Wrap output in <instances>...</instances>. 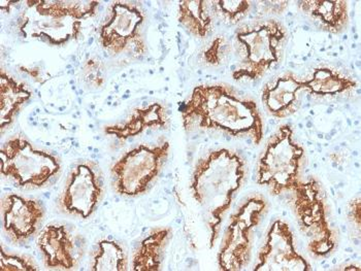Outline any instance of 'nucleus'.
<instances>
[{
	"mask_svg": "<svg viewBox=\"0 0 361 271\" xmlns=\"http://www.w3.org/2000/svg\"><path fill=\"white\" fill-rule=\"evenodd\" d=\"M185 130H219L233 137L248 135L262 143L264 123L257 102L224 83L204 84L193 89L180 108Z\"/></svg>",
	"mask_w": 361,
	"mask_h": 271,
	"instance_id": "nucleus-1",
	"label": "nucleus"
},
{
	"mask_svg": "<svg viewBox=\"0 0 361 271\" xmlns=\"http://www.w3.org/2000/svg\"><path fill=\"white\" fill-rule=\"evenodd\" d=\"M246 162L238 153L219 149L198 160L190 190L209 233V248L217 243L225 215L246 179Z\"/></svg>",
	"mask_w": 361,
	"mask_h": 271,
	"instance_id": "nucleus-2",
	"label": "nucleus"
},
{
	"mask_svg": "<svg viewBox=\"0 0 361 271\" xmlns=\"http://www.w3.org/2000/svg\"><path fill=\"white\" fill-rule=\"evenodd\" d=\"M98 1L27 0L17 18V29L24 39L51 46L78 41L87 23L97 15Z\"/></svg>",
	"mask_w": 361,
	"mask_h": 271,
	"instance_id": "nucleus-3",
	"label": "nucleus"
},
{
	"mask_svg": "<svg viewBox=\"0 0 361 271\" xmlns=\"http://www.w3.org/2000/svg\"><path fill=\"white\" fill-rule=\"evenodd\" d=\"M238 63L235 81H257L277 65L288 42V32L280 21L260 20L236 30Z\"/></svg>",
	"mask_w": 361,
	"mask_h": 271,
	"instance_id": "nucleus-4",
	"label": "nucleus"
},
{
	"mask_svg": "<svg viewBox=\"0 0 361 271\" xmlns=\"http://www.w3.org/2000/svg\"><path fill=\"white\" fill-rule=\"evenodd\" d=\"M304 155V148L294 141L291 126H281L258 162V185L269 187L275 196L291 192L300 183Z\"/></svg>",
	"mask_w": 361,
	"mask_h": 271,
	"instance_id": "nucleus-5",
	"label": "nucleus"
},
{
	"mask_svg": "<svg viewBox=\"0 0 361 271\" xmlns=\"http://www.w3.org/2000/svg\"><path fill=\"white\" fill-rule=\"evenodd\" d=\"M290 203L300 230L307 239V250L325 257L336 248V237L327 217V206L320 184L314 177L300 179L291 191Z\"/></svg>",
	"mask_w": 361,
	"mask_h": 271,
	"instance_id": "nucleus-6",
	"label": "nucleus"
},
{
	"mask_svg": "<svg viewBox=\"0 0 361 271\" xmlns=\"http://www.w3.org/2000/svg\"><path fill=\"white\" fill-rule=\"evenodd\" d=\"M59 159L35 148L22 137H14L2 144L0 172L24 189L42 188L60 172Z\"/></svg>",
	"mask_w": 361,
	"mask_h": 271,
	"instance_id": "nucleus-7",
	"label": "nucleus"
},
{
	"mask_svg": "<svg viewBox=\"0 0 361 271\" xmlns=\"http://www.w3.org/2000/svg\"><path fill=\"white\" fill-rule=\"evenodd\" d=\"M267 206L264 197L254 195L231 215L217 255L220 270L238 271L248 265L253 250L254 233Z\"/></svg>",
	"mask_w": 361,
	"mask_h": 271,
	"instance_id": "nucleus-8",
	"label": "nucleus"
},
{
	"mask_svg": "<svg viewBox=\"0 0 361 271\" xmlns=\"http://www.w3.org/2000/svg\"><path fill=\"white\" fill-rule=\"evenodd\" d=\"M146 15L139 4L131 1H114L106 20L100 25V46L111 56H145L148 52L144 35Z\"/></svg>",
	"mask_w": 361,
	"mask_h": 271,
	"instance_id": "nucleus-9",
	"label": "nucleus"
},
{
	"mask_svg": "<svg viewBox=\"0 0 361 271\" xmlns=\"http://www.w3.org/2000/svg\"><path fill=\"white\" fill-rule=\"evenodd\" d=\"M169 150V141H164L155 146L140 144L127 152L111 168L116 192L127 197L147 192L162 172Z\"/></svg>",
	"mask_w": 361,
	"mask_h": 271,
	"instance_id": "nucleus-10",
	"label": "nucleus"
},
{
	"mask_svg": "<svg viewBox=\"0 0 361 271\" xmlns=\"http://www.w3.org/2000/svg\"><path fill=\"white\" fill-rule=\"evenodd\" d=\"M102 196L104 182L99 168L93 161H86L78 164L68 175L57 206L63 214L87 219L95 212Z\"/></svg>",
	"mask_w": 361,
	"mask_h": 271,
	"instance_id": "nucleus-11",
	"label": "nucleus"
},
{
	"mask_svg": "<svg viewBox=\"0 0 361 271\" xmlns=\"http://www.w3.org/2000/svg\"><path fill=\"white\" fill-rule=\"evenodd\" d=\"M254 271H310L311 264L294 246L293 232L283 220L271 224L257 256Z\"/></svg>",
	"mask_w": 361,
	"mask_h": 271,
	"instance_id": "nucleus-12",
	"label": "nucleus"
},
{
	"mask_svg": "<svg viewBox=\"0 0 361 271\" xmlns=\"http://www.w3.org/2000/svg\"><path fill=\"white\" fill-rule=\"evenodd\" d=\"M44 217L39 200L10 193L1 202L2 228L15 244L27 241L37 233Z\"/></svg>",
	"mask_w": 361,
	"mask_h": 271,
	"instance_id": "nucleus-13",
	"label": "nucleus"
},
{
	"mask_svg": "<svg viewBox=\"0 0 361 271\" xmlns=\"http://www.w3.org/2000/svg\"><path fill=\"white\" fill-rule=\"evenodd\" d=\"M37 244L44 265L51 270H75L82 256L81 244L62 224L47 225L39 233Z\"/></svg>",
	"mask_w": 361,
	"mask_h": 271,
	"instance_id": "nucleus-14",
	"label": "nucleus"
},
{
	"mask_svg": "<svg viewBox=\"0 0 361 271\" xmlns=\"http://www.w3.org/2000/svg\"><path fill=\"white\" fill-rule=\"evenodd\" d=\"M302 92H307L305 80L298 79L294 73L287 72L264 87L262 100L269 114L284 119L300 108Z\"/></svg>",
	"mask_w": 361,
	"mask_h": 271,
	"instance_id": "nucleus-15",
	"label": "nucleus"
},
{
	"mask_svg": "<svg viewBox=\"0 0 361 271\" xmlns=\"http://www.w3.org/2000/svg\"><path fill=\"white\" fill-rule=\"evenodd\" d=\"M169 118L164 106L153 102L148 106L135 108L126 121L104 127L106 134L120 141L139 137L148 130L169 127Z\"/></svg>",
	"mask_w": 361,
	"mask_h": 271,
	"instance_id": "nucleus-16",
	"label": "nucleus"
},
{
	"mask_svg": "<svg viewBox=\"0 0 361 271\" xmlns=\"http://www.w3.org/2000/svg\"><path fill=\"white\" fill-rule=\"evenodd\" d=\"M298 8L309 15L322 30L340 34L349 24V6L345 0H305L298 1Z\"/></svg>",
	"mask_w": 361,
	"mask_h": 271,
	"instance_id": "nucleus-17",
	"label": "nucleus"
},
{
	"mask_svg": "<svg viewBox=\"0 0 361 271\" xmlns=\"http://www.w3.org/2000/svg\"><path fill=\"white\" fill-rule=\"evenodd\" d=\"M173 237L169 227L155 228L140 241L133 256V271L161 270L164 254Z\"/></svg>",
	"mask_w": 361,
	"mask_h": 271,
	"instance_id": "nucleus-18",
	"label": "nucleus"
},
{
	"mask_svg": "<svg viewBox=\"0 0 361 271\" xmlns=\"http://www.w3.org/2000/svg\"><path fill=\"white\" fill-rule=\"evenodd\" d=\"M32 97V92L10 73H0V130L1 133L14 123L24 104Z\"/></svg>",
	"mask_w": 361,
	"mask_h": 271,
	"instance_id": "nucleus-19",
	"label": "nucleus"
},
{
	"mask_svg": "<svg viewBox=\"0 0 361 271\" xmlns=\"http://www.w3.org/2000/svg\"><path fill=\"white\" fill-rule=\"evenodd\" d=\"M178 22L193 37L206 39L213 31L211 1L185 0L179 2Z\"/></svg>",
	"mask_w": 361,
	"mask_h": 271,
	"instance_id": "nucleus-20",
	"label": "nucleus"
},
{
	"mask_svg": "<svg viewBox=\"0 0 361 271\" xmlns=\"http://www.w3.org/2000/svg\"><path fill=\"white\" fill-rule=\"evenodd\" d=\"M307 93L318 96H336L353 91L358 83L338 70L331 68H318L310 79L305 80Z\"/></svg>",
	"mask_w": 361,
	"mask_h": 271,
	"instance_id": "nucleus-21",
	"label": "nucleus"
},
{
	"mask_svg": "<svg viewBox=\"0 0 361 271\" xmlns=\"http://www.w3.org/2000/svg\"><path fill=\"white\" fill-rule=\"evenodd\" d=\"M92 271L128 270V257L124 248L117 241L102 239L93 253Z\"/></svg>",
	"mask_w": 361,
	"mask_h": 271,
	"instance_id": "nucleus-22",
	"label": "nucleus"
},
{
	"mask_svg": "<svg viewBox=\"0 0 361 271\" xmlns=\"http://www.w3.org/2000/svg\"><path fill=\"white\" fill-rule=\"evenodd\" d=\"M211 4L212 8L229 24H238L242 21L252 8V2L244 0H219L211 1Z\"/></svg>",
	"mask_w": 361,
	"mask_h": 271,
	"instance_id": "nucleus-23",
	"label": "nucleus"
},
{
	"mask_svg": "<svg viewBox=\"0 0 361 271\" xmlns=\"http://www.w3.org/2000/svg\"><path fill=\"white\" fill-rule=\"evenodd\" d=\"M0 270L1 271H35L39 270L32 257L28 255L10 254L1 246L0 252Z\"/></svg>",
	"mask_w": 361,
	"mask_h": 271,
	"instance_id": "nucleus-24",
	"label": "nucleus"
},
{
	"mask_svg": "<svg viewBox=\"0 0 361 271\" xmlns=\"http://www.w3.org/2000/svg\"><path fill=\"white\" fill-rule=\"evenodd\" d=\"M231 51L229 42L224 37H218L207 46L202 53V59L208 65L218 66L226 60Z\"/></svg>",
	"mask_w": 361,
	"mask_h": 271,
	"instance_id": "nucleus-25",
	"label": "nucleus"
},
{
	"mask_svg": "<svg viewBox=\"0 0 361 271\" xmlns=\"http://www.w3.org/2000/svg\"><path fill=\"white\" fill-rule=\"evenodd\" d=\"M85 80L89 81V84L95 87H100L104 83L102 72H100L99 61L94 59L88 60L84 65Z\"/></svg>",
	"mask_w": 361,
	"mask_h": 271,
	"instance_id": "nucleus-26",
	"label": "nucleus"
},
{
	"mask_svg": "<svg viewBox=\"0 0 361 271\" xmlns=\"http://www.w3.org/2000/svg\"><path fill=\"white\" fill-rule=\"evenodd\" d=\"M289 1H258L259 12L267 15H281L289 8Z\"/></svg>",
	"mask_w": 361,
	"mask_h": 271,
	"instance_id": "nucleus-27",
	"label": "nucleus"
},
{
	"mask_svg": "<svg viewBox=\"0 0 361 271\" xmlns=\"http://www.w3.org/2000/svg\"><path fill=\"white\" fill-rule=\"evenodd\" d=\"M348 218L354 226L360 230L361 224V201L360 197L351 200L348 204Z\"/></svg>",
	"mask_w": 361,
	"mask_h": 271,
	"instance_id": "nucleus-28",
	"label": "nucleus"
}]
</instances>
